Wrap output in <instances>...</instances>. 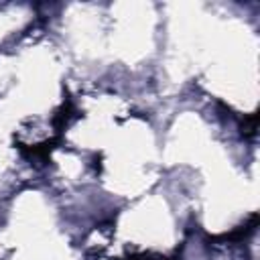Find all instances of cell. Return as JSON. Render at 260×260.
<instances>
[{"label":"cell","mask_w":260,"mask_h":260,"mask_svg":"<svg viewBox=\"0 0 260 260\" xmlns=\"http://www.w3.org/2000/svg\"><path fill=\"white\" fill-rule=\"evenodd\" d=\"M55 144H59V136L57 138H51V140H47V142H43V144H35V146H18L20 148V152L24 154V156H32V158H41V160H47L49 158V154L53 152V148H55Z\"/></svg>","instance_id":"6da1fadb"},{"label":"cell","mask_w":260,"mask_h":260,"mask_svg":"<svg viewBox=\"0 0 260 260\" xmlns=\"http://www.w3.org/2000/svg\"><path fill=\"white\" fill-rule=\"evenodd\" d=\"M256 126H258V114H250V116H246L244 118V122H242V132L246 134V136H254L256 134Z\"/></svg>","instance_id":"3957f363"},{"label":"cell","mask_w":260,"mask_h":260,"mask_svg":"<svg viewBox=\"0 0 260 260\" xmlns=\"http://www.w3.org/2000/svg\"><path fill=\"white\" fill-rule=\"evenodd\" d=\"M71 116H73V104H71V100H65V102L61 104V108L55 112V116H53L55 128L61 132V130L67 126V122L71 120Z\"/></svg>","instance_id":"7a4b0ae2"},{"label":"cell","mask_w":260,"mask_h":260,"mask_svg":"<svg viewBox=\"0 0 260 260\" xmlns=\"http://www.w3.org/2000/svg\"><path fill=\"white\" fill-rule=\"evenodd\" d=\"M126 260H177V258H167L160 254H150V252H142V254H132Z\"/></svg>","instance_id":"277c9868"}]
</instances>
